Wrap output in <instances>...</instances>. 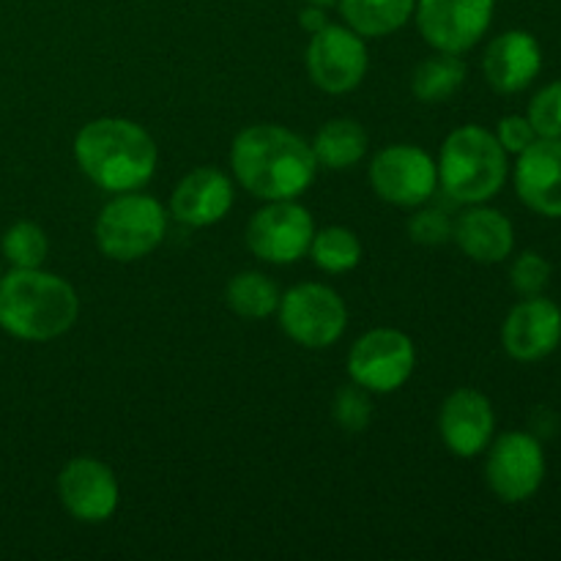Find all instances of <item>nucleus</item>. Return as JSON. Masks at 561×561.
<instances>
[{"label": "nucleus", "instance_id": "b1692460", "mask_svg": "<svg viewBox=\"0 0 561 561\" xmlns=\"http://www.w3.org/2000/svg\"><path fill=\"white\" fill-rule=\"evenodd\" d=\"M307 255L312 257V263H316L321 272H329V274L354 272V268L362 263V241L351 228H343V225H329V228L316 230Z\"/></svg>", "mask_w": 561, "mask_h": 561}, {"label": "nucleus", "instance_id": "cd10ccee", "mask_svg": "<svg viewBox=\"0 0 561 561\" xmlns=\"http://www.w3.org/2000/svg\"><path fill=\"white\" fill-rule=\"evenodd\" d=\"M551 263L540 255V252H520L510 268V285L515 294L520 296H537L548 288L551 283Z\"/></svg>", "mask_w": 561, "mask_h": 561}, {"label": "nucleus", "instance_id": "4be33fe9", "mask_svg": "<svg viewBox=\"0 0 561 561\" xmlns=\"http://www.w3.org/2000/svg\"><path fill=\"white\" fill-rule=\"evenodd\" d=\"M466 82V64L460 55L455 53H436L431 58L422 60L414 69V77H411V91L420 99L422 104H438L447 102L449 96L463 88Z\"/></svg>", "mask_w": 561, "mask_h": 561}, {"label": "nucleus", "instance_id": "2eb2a0df", "mask_svg": "<svg viewBox=\"0 0 561 561\" xmlns=\"http://www.w3.org/2000/svg\"><path fill=\"white\" fill-rule=\"evenodd\" d=\"M438 433L444 447L458 458H477L488 449L496 433V414L491 400L477 389H455L438 411Z\"/></svg>", "mask_w": 561, "mask_h": 561}, {"label": "nucleus", "instance_id": "412c9836", "mask_svg": "<svg viewBox=\"0 0 561 561\" xmlns=\"http://www.w3.org/2000/svg\"><path fill=\"white\" fill-rule=\"evenodd\" d=\"M345 25L365 38L398 33L414 16L416 0H340Z\"/></svg>", "mask_w": 561, "mask_h": 561}, {"label": "nucleus", "instance_id": "9b49d317", "mask_svg": "<svg viewBox=\"0 0 561 561\" xmlns=\"http://www.w3.org/2000/svg\"><path fill=\"white\" fill-rule=\"evenodd\" d=\"M316 222L296 201H268L247 225V247L252 255L274 266H288L310 252Z\"/></svg>", "mask_w": 561, "mask_h": 561}, {"label": "nucleus", "instance_id": "f257e3e1", "mask_svg": "<svg viewBox=\"0 0 561 561\" xmlns=\"http://www.w3.org/2000/svg\"><path fill=\"white\" fill-rule=\"evenodd\" d=\"M236 181L261 201H296L312 186L318 159L312 146L296 131L277 124L247 126L230 146Z\"/></svg>", "mask_w": 561, "mask_h": 561}, {"label": "nucleus", "instance_id": "473e14b6", "mask_svg": "<svg viewBox=\"0 0 561 561\" xmlns=\"http://www.w3.org/2000/svg\"><path fill=\"white\" fill-rule=\"evenodd\" d=\"M0 277H3V268H0Z\"/></svg>", "mask_w": 561, "mask_h": 561}, {"label": "nucleus", "instance_id": "7c9ffc66", "mask_svg": "<svg viewBox=\"0 0 561 561\" xmlns=\"http://www.w3.org/2000/svg\"><path fill=\"white\" fill-rule=\"evenodd\" d=\"M299 25L305 27L307 33H316V31H321L323 25H329V20H327V9H318V5H307V9H301V14H299Z\"/></svg>", "mask_w": 561, "mask_h": 561}, {"label": "nucleus", "instance_id": "f03ea898", "mask_svg": "<svg viewBox=\"0 0 561 561\" xmlns=\"http://www.w3.org/2000/svg\"><path fill=\"white\" fill-rule=\"evenodd\" d=\"M77 168L104 192H135L157 170V142L129 118H96L75 137Z\"/></svg>", "mask_w": 561, "mask_h": 561}, {"label": "nucleus", "instance_id": "5701e85b", "mask_svg": "<svg viewBox=\"0 0 561 561\" xmlns=\"http://www.w3.org/2000/svg\"><path fill=\"white\" fill-rule=\"evenodd\" d=\"M225 301L236 316L247 321H263L279 307V288L261 272H241L225 288Z\"/></svg>", "mask_w": 561, "mask_h": 561}, {"label": "nucleus", "instance_id": "39448f33", "mask_svg": "<svg viewBox=\"0 0 561 561\" xmlns=\"http://www.w3.org/2000/svg\"><path fill=\"white\" fill-rule=\"evenodd\" d=\"M168 233V211L157 197L142 192H118L96 217V247L104 257L118 263L151 255Z\"/></svg>", "mask_w": 561, "mask_h": 561}, {"label": "nucleus", "instance_id": "1a4fd4ad", "mask_svg": "<svg viewBox=\"0 0 561 561\" xmlns=\"http://www.w3.org/2000/svg\"><path fill=\"white\" fill-rule=\"evenodd\" d=\"M370 184L383 203L400 208H420L438 190L436 159L420 146L394 142L373 157Z\"/></svg>", "mask_w": 561, "mask_h": 561}, {"label": "nucleus", "instance_id": "ddd939ff", "mask_svg": "<svg viewBox=\"0 0 561 561\" xmlns=\"http://www.w3.org/2000/svg\"><path fill=\"white\" fill-rule=\"evenodd\" d=\"M58 496L66 513L80 524H104L121 499L113 469L96 458H75L58 474Z\"/></svg>", "mask_w": 561, "mask_h": 561}, {"label": "nucleus", "instance_id": "f3484780", "mask_svg": "<svg viewBox=\"0 0 561 561\" xmlns=\"http://www.w3.org/2000/svg\"><path fill=\"white\" fill-rule=\"evenodd\" d=\"M233 206V181L217 168L186 173L170 197V214L186 228H208L228 217Z\"/></svg>", "mask_w": 561, "mask_h": 561}, {"label": "nucleus", "instance_id": "6ab92c4d", "mask_svg": "<svg viewBox=\"0 0 561 561\" xmlns=\"http://www.w3.org/2000/svg\"><path fill=\"white\" fill-rule=\"evenodd\" d=\"M453 239L477 263H502L515 250V228L499 208L474 203L453 222Z\"/></svg>", "mask_w": 561, "mask_h": 561}, {"label": "nucleus", "instance_id": "2f4dec72", "mask_svg": "<svg viewBox=\"0 0 561 561\" xmlns=\"http://www.w3.org/2000/svg\"><path fill=\"white\" fill-rule=\"evenodd\" d=\"M307 5H318V9H332V5H337L340 0H305Z\"/></svg>", "mask_w": 561, "mask_h": 561}, {"label": "nucleus", "instance_id": "4468645a", "mask_svg": "<svg viewBox=\"0 0 561 561\" xmlns=\"http://www.w3.org/2000/svg\"><path fill=\"white\" fill-rule=\"evenodd\" d=\"M561 343V310L557 301L542 294L524 296L510 310L502 327V345L515 362H540L551 356Z\"/></svg>", "mask_w": 561, "mask_h": 561}, {"label": "nucleus", "instance_id": "6e6552de", "mask_svg": "<svg viewBox=\"0 0 561 561\" xmlns=\"http://www.w3.org/2000/svg\"><path fill=\"white\" fill-rule=\"evenodd\" d=\"M416 367V348L400 329H373L362 334L348 354V376L370 394L398 392Z\"/></svg>", "mask_w": 561, "mask_h": 561}, {"label": "nucleus", "instance_id": "c85d7f7f", "mask_svg": "<svg viewBox=\"0 0 561 561\" xmlns=\"http://www.w3.org/2000/svg\"><path fill=\"white\" fill-rule=\"evenodd\" d=\"M409 236L422 247H442L453 239V219L442 208H422L409 219Z\"/></svg>", "mask_w": 561, "mask_h": 561}, {"label": "nucleus", "instance_id": "20e7f679", "mask_svg": "<svg viewBox=\"0 0 561 561\" xmlns=\"http://www.w3.org/2000/svg\"><path fill=\"white\" fill-rule=\"evenodd\" d=\"M438 184L455 203L474 206L502 192L507 181V151L493 131L477 124L458 126L444 140L436 159Z\"/></svg>", "mask_w": 561, "mask_h": 561}, {"label": "nucleus", "instance_id": "423d86ee", "mask_svg": "<svg viewBox=\"0 0 561 561\" xmlns=\"http://www.w3.org/2000/svg\"><path fill=\"white\" fill-rule=\"evenodd\" d=\"M279 327L301 348H329L348 327V307L323 283L294 285L279 296Z\"/></svg>", "mask_w": 561, "mask_h": 561}, {"label": "nucleus", "instance_id": "0eeeda50", "mask_svg": "<svg viewBox=\"0 0 561 561\" xmlns=\"http://www.w3.org/2000/svg\"><path fill=\"white\" fill-rule=\"evenodd\" d=\"M488 488L499 502H529L546 480V453L540 438L524 431L502 433L488 444Z\"/></svg>", "mask_w": 561, "mask_h": 561}, {"label": "nucleus", "instance_id": "a211bd4d", "mask_svg": "<svg viewBox=\"0 0 561 561\" xmlns=\"http://www.w3.org/2000/svg\"><path fill=\"white\" fill-rule=\"evenodd\" d=\"M542 69V47L529 31H507L493 38L482 58V71L493 91L520 93Z\"/></svg>", "mask_w": 561, "mask_h": 561}, {"label": "nucleus", "instance_id": "7ed1b4c3", "mask_svg": "<svg viewBox=\"0 0 561 561\" xmlns=\"http://www.w3.org/2000/svg\"><path fill=\"white\" fill-rule=\"evenodd\" d=\"M77 290L64 277L38 268H11L0 277V329L22 343H49L75 327Z\"/></svg>", "mask_w": 561, "mask_h": 561}, {"label": "nucleus", "instance_id": "aec40b11", "mask_svg": "<svg viewBox=\"0 0 561 561\" xmlns=\"http://www.w3.org/2000/svg\"><path fill=\"white\" fill-rule=\"evenodd\" d=\"M310 146L318 159V168L348 170L365 159L370 137H367L365 126L356 124L354 118H334L318 129Z\"/></svg>", "mask_w": 561, "mask_h": 561}, {"label": "nucleus", "instance_id": "a878e982", "mask_svg": "<svg viewBox=\"0 0 561 561\" xmlns=\"http://www.w3.org/2000/svg\"><path fill=\"white\" fill-rule=\"evenodd\" d=\"M332 414H334V422H337L343 431L362 433L373 420L370 392H367V389H362L359 383H354V381H351L348 387H340L337 394H334Z\"/></svg>", "mask_w": 561, "mask_h": 561}, {"label": "nucleus", "instance_id": "f8f14e48", "mask_svg": "<svg viewBox=\"0 0 561 561\" xmlns=\"http://www.w3.org/2000/svg\"><path fill=\"white\" fill-rule=\"evenodd\" d=\"M496 0H416V27L433 49L463 55L493 22Z\"/></svg>", "mask_w": 561, "mask_h": 561}, {"label": "nucleus", "instance_id": "c756f323", "mask_svg": "<svg viewBox=\"0 0 561 561\" xmlns=\"http://www.w3.org/2000/svg\"><path fill=\"white\" fill-rule=\"evenodd\" d=\"M496 137L499 142H502L504 151L518 157V153H524L526 148L537 140V131L526 115H504V118L499 121Z\"/></svg>", "mask_w": 561, "mask_h": 561}, {"label": "nucleus", "instance_id": "9d476101", "mask_svg": "<svg viewBox=\"0 0 561 561\" xmlns=\"http://www.w3.org/2000/svg\"><path fill=\"white\" fill-rule=\"evenodd\" d=\"M370 66L365 36L351 31L348 25H323L312 33L307 47V71L316 88L323 93H348L362 85Z\"/></svg>", "mask_w": 561, "mask_h": 561}, {"label": "nucleus", "instance_id": "393cba45", "mask_svg": "<svg viewBox=\"0 0 561 561\" xmlns=\"http://www.w3.org/2000/svg\"><path fill=\"white\" fill-rule=\"evenodd\" d=\"M0 252H3V257L9 261L11 268H38L47 261V233H44L36 222L22 219V222H14L3 233Z\"/></svg>", "mask_w": 561, "mask_h": 561}, {"label": "nucleus", "instance_id": "bb28decb", "mask_svg": "<svg viewBox=\"0 0 561 561\" xmlns=\"http://www.w3.org/2000/svg\"><path fill=\"white\" fill-rule=\"evenodd\" d=\"M529 124L535 126L537 137L546 140H561V80L540 88L529 102L526 113Z\"/></svg>", "mask_w": 561, "mask_h": 561}, {"label": "nucleus", "instance_id": "dca6fc26", "mask_svg": "<svg viewBox=\"0 0 561 561\" xmlns=\"http://www.w3.org/2000/svg\"><path fill=\"white\" fill-rule=\"evenodd\" d=\"M515 192L540 217L561 219V140L537 137L515 164Z\"/></svg>", "mask_w": 561, "mask_h": 561}]
</instances>
